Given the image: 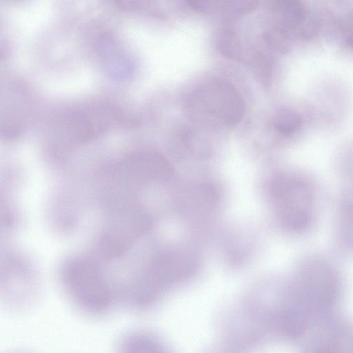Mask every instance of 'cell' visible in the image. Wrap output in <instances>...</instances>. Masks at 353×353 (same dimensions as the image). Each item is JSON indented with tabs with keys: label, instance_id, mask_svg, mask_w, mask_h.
<instances>
[{
	"label": "cell",
	"instance_id": "obj_1",
	"mask_svg": "<svg viewBox=\"0 0 353 353\" xmlns=\"http://www.w3.org/2000/svg\"><path fill=\"white\" fill-rule=\"evenodd\" d=\"M185 108L199 121L219 127H233L243 119L245 103L228 81L212 77L203 81L187 95Z\"/></svg>",
	"mask_w": 353,
	"mask_h": 353
},
{
	"label": "cell",
	"instance_id": "obj_2",
	"mask_svg": "<svg viewBox=\"0 0 353 353\" xmlns=\"http://www.w3.org/2000/svg\"><path fill=\"white\" fill-rule=\"evenodd\" d=\"M61 283L72 306L87 316L104 317L119 305L112 280L92 266L68 267Z\"/></svg>",
	"mask_w": 353,
	"mask_h": 353
},
{
	"label": "cell",
	"instance_id": "obj_3",
	"mask_svg": "<svg viewBox=\"0 0 353 353\" xmlns=\"http://www.w3.org/2000/svg\"><path fill=\"white\" fill-rule=\"evenodd\" d=\"M281 182V218L288 229L304 233L312 228L320 210L321 197L317 184L308 174L294 173Z\"/></svg>",
	"mask_w": 353,
	"mask_h": 353
},
{
	"label": "cell",
	"instance_id": "obj_4",
	"mask_svg": "<svg viewBox=\"0 0 353 353\" xmlns=\"http://www.w3.org/2000/svg\"><path fill=\"white\" fill-rule=\"evenodd\" d=\"M334 236L337 248L343 253L353 255V190H347L336 206Z\"/></svg>",
	"mask_w": 353,
	"mask_h": 353
},
{
	"label": "cell",
	"instance_id": "obj_5",
	"mask_svg": "<svg viewBox=\"0 0 353 353\" xmlns=\"http://www.w3.org/2000/svg\"><path fill=\"white\" fill-rule=\"evenodd\" d=\"M116 353H174L157 334L136 329L123 334L118 340Z\"/></svg>",
	"mask_w": 353,
	"mask_h": 353
},
{
	"label": "cell",
	"instance_id": "obj_6",
	"mask_svg": "<svg viewBox=\"0 0 353 353\" xmlns=\"http://www.w3.org/2000/svg\"><path fill=\"white\" fill-rule=\"evenodd\" d=\"M191 6L199 11L216 13L228 17H235L245 14L255 8L254 1H191Z\"/></svg>",
	"mask_w": 353,
	"mask_h": 353
},
{
	"label": "cell",
	"instance_id": "obj_7",
	"mask_svg": "<svg viewBox=\"0 0 353 353\" xmlns=\"http://www.w3.org/2000/svg\"><path fill=\"white\" fill-rule=\"evenodd\" d=\"M204 353H243L221 341L209 347Z\"/></svg>",
	"mask_w": 353,
	"mask_h": 353
},
{
	"label": "cell",
	"instance_id": "obj_8",
	"mask_svg": "<svg viewBox=\"0 0 353 353\" xmlns=\"http://www.w3.org/2000/svg\"><path fill=\"white\" fill-rule=\"evenodd\" d=\"M18 353V352H17Z\"/></svg>",
	"mask_w": 353,
	"mask_h": 353
}]
</instances>
